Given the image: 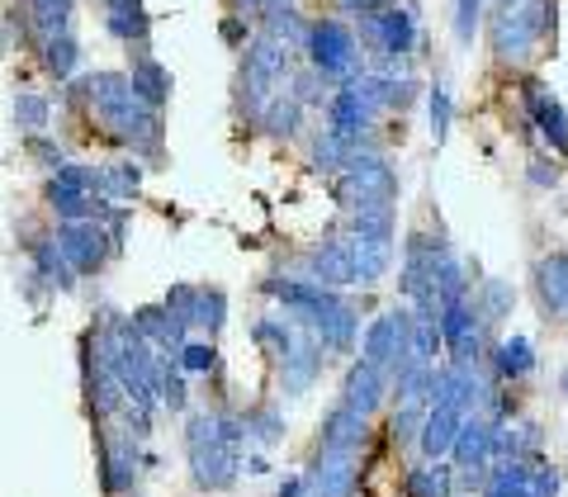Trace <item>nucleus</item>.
<instances>
[{
    "label": "nucleus",
    "instance_id": "nucleus-3",
    "mask_svg": "<svg viewBox=\"0 0 568 497\" xmlns=\"http://www.w3.org/2000/svg\"><path fill=\"white\" fill-rule=\"evenodd\" d=\"M369 39H375V48L384 52L388 62H398V58H407L413 52V43H417V20L407 10H398V6H388L384 14H375L369 20Z\"/></svg>",
    "mask_w": 568,
    "mask_h": 497
},
{
    "label": "nucleus",
    "instance_id": "nucleus-17",
    "mask_svg": "<svg viewBox=\"0 0 568 497\" xmlns=\"http://www.w3.org/2000/svg\"><path fill=\"white\" fill-rule=\"evenodd\" d=\"M511 6H517V0H507V10H511Z\"/></svg>",
    "mask_w": 568,
    "mask_h": 497
},
{
    "label": "nucleus",
    "instance_id": "nucleus-12",
    "mask_svg": "<svg viewBox=\"0 0 568 497\" xmlns=\"http://www.w3.org/2000/svg\"><path fill=\"white\" fill-rule=\"evenodd\" d=\"M478 10H484V0H455V33L459 39H474V29H478Z\"/></svg>",
    "mask_w": 568,
    "mask_h": 497
},
{
    "label": "nucleus",
    "instance_id": "nucleus-16",
    "mask_svg": "<svg viewBox=\"0 0 568 497\" xmlns=\"http://www.w3.org/2000/svg\"><path fill=\"white\" fill-rule=\"evenodd\" d=\"M336 6L351 10V14H369V20H375V14L388 10V0H336Z\"/></svg>",
    "mask_w": 568,
    "mask_h": 497
},
{
    "label": "nucleus",
    "instance_id": "nucleus-11",
    "mask_svg": "<svg viewBox=\"0 0 568 497\" xmlns=\"http://www.w3.org/2000/svg\"><path fill=\"white\" fill-rule=\"evenodd\" d=\"M265 123H271L275 133H294V123H298V100L275 95V100H271V110H265Z\"/></svg>",
    "mask_w": 568,
    "mask_h": 497
},
{
    "label": "nucleus",
    "instance_id": "nucleus-5",
    "mask_svg": "<svg viewBox=\"0 0 568 497\" xmlns=\"http://www.w3.org/2000/svg\"><path fill=\"white\" fill-rule=\"evenodd\" d=\"M455 450H459V465H465V469H484L488 459H493V450H497V426L484 422V417L465 422V426H459Z\"/></svg>",
    "mask_w": 568,
    "mask_h": 497
},
{
    "label": "nucleus",
    "instance_id": "nucleus-7",
    "mask_svg": "<svg viewBox=\"0 0 568 497\" xmlns=\"http://www.w3.org/2000/svg\"><path fill=\"white\" fill-rule=\"evenodd\" d=\"M379 388H384V379H379V369L375 365H361V369H355V375H351V384H346V407H351V413H369V407H375L379 403Z\"/></svg>",
    "mask_w": 568,
    "mask_h": 497
},
{
    "label": "nucleus",
    "instance_id": "nucleus-1",
    "mask_svg": "<svg viewBox=\"0 0 568 497\" xmlns=\"http://www.w3.org/2000/svg\"><path fill=\"white\" fill-rule=\"evenodd\" d=\"M555 29V0H521L493 20V52L503 62H526Z\"/></svg>",
    "mask_w": 568,
    "mask_h": 497
},
{
    "label": "nucleus",
    "instance_id": "nucleus-6",
    "mask_svg": "<svg viewBox=\"0 0 568 497\" xmlns=\"http://www.w3.org/2000/svg\"><path fill=\"white\" fill-rule=\"evenodd\" d=\"M459 426H465V417H459V407H432V417H426L422 426V450L426 455H446L455 440H459Z\"/></svg>",
    "mask_w": 568,
    "mask_h": 497
},
{
    "label": "nucleus",
    "instance_id": "nucleus-10",
    "mask_svg": "<svg viewBox=\"0 0 568 497\" xmlns=\"http://www.w3.org/2000/svg\"><path fill=\"white\" fill-rule=\"evenodd\" d=\"M43 62H48V71H58V77H71L77 71V43L67 39V33H58V39H48L43 43Z\"/></svg>",
    "mask_w": 568,
    "mask_h": 497
},
{
    "label": "nucleus",
    "instance_id": "nucleus-13",
    "mask_svg": "<svg viewBox=\"0 0 568 497\" xmlns=\"http://www.w3.org/2000/svg\"><path fill=\"white\" fill-rule=\"evenodd\" d=\"M432 129H436V138L450 133V95H446V85H436L432 91Z\"/></svg>",
    "mask_w": 568,
    "mask_h": 497
},
{
    "label": "nucleus",
    "instance_id": "nucleus-15",
    "mask_svg": "<svg viewBox=\"0 0 568 497\" xmlns=\"http://www.w3.org/2000/svg\"><path fill=\"white\" fill-rule=\"evenodd\" d=\"M530 181H536L540 190H545V185H555V181H559V166L549 162V156H536V162H530Z\"/></svg>",
    "mask_w": 568,
    "mask_h": 497
},
{
    "label": "nucleus",
    "instance_id": "nucleus-9",
    "mask_svg": "<svg viewBox=\"0 0 568 497\" xmlns=\"http://www.w3.org/2000/svg\"><path fill=\"white\" fill-rule=\"evenodd\" d=\"M407 493L413 497H450V469H440V465L413 469L407 474Z\"/></svg>",
    "mask_w": 568,
    "mask_h": 497
},
{
    "label": "nucleus",
    "instance_id": "nucleus-4",
    "mask_svg": "<svg viewBox=\"0 0 568 497\" xmlns=\"http://www.w3.org/2000/svg\"><path fill=\"white\" fill-rule=\"evenodd\" d=\"M526 104H530V114H536V129L545 133L549 148H555V156H564V152H568V119H564V104L549 95L545 81H526Z\"/></svg>",
    "mask_w": 568,
    "mask_h": 497
},
{
    "label": "nucleus",
    "instance_id": "nucleus-14",
    "mask_svg": "<svg viewBox=\"0 0 568 497\" xmlns=\"http://www.w3.org/2000/svg\"><path fill=\"white\" fill-rule=\"evenodd\" d=\"M14 114H20L24 129H43V119H48V104L39 95H20V104H14Z\"/></svg>",
    "mask_w": 568,
    "mask_h": 497
},
{
    "label": "nucleus",
    "instance_id": "nucleus-2",
    "mask_svg": "<svg viewBox=\"0 0 568 497\" xmlns=\"http://www.w3.org/2000/svg\"><path fill=\"white\" fill-rule=\"evenodd\" d=\"M308 48H313L317 77H355V67H361V43H355V33L346 24H336V20L313 24Z\"/></svg>",
    "mask_w": 568,
    "mask_h": 497
},
{
    "label": "nucleus",
    "instance_id": "nucleus-8",
    "mask_svg": "<svg viewBox=\"0 0 568 497\" xmlns=\"http://www.w3.org/2000/svg\"><path fill=\"white\" fill-rule=\"evenodd\" d=\"M536 369V351H530L526 336H511V342L497 346V375L503 379H526Z\"/></svg>",
    "mask_w": 568,
    "mask_h": 497
},
{
    "label": "nucleus",
    "instance_id": "nucleus-18",
    "mask_svg": "<svg viewBox=\"0 0 568 497\" xmlns=\"http://www.w3.org/2000/svg\"><path fill=\"white\" fill-rule=\"evenodd\" d=\"M275 6H280V0H275Z\"/></svg>",
    "mask_w": 568,
    "mask_h": 497
}]
</instances>
